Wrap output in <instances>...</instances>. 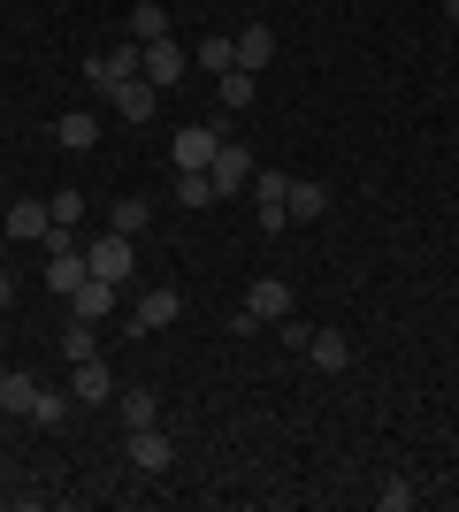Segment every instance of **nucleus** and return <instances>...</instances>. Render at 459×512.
Masks as SVG:
<instances>
[{
    "instance_id": "f257e3e1",
    "label": "nucleus",
    "mask_w": 459,
    "mask_h": 512,
    "mask_svg": "<svg viewBox=\"0 0 459 512\" xmlns=\"http://www.w3.org/2000/svg\"><path fill=\"white\" fill-rule=\"evenodd\" d=\"M138 69H146V46H108V54H92V62H85V85L92 92H115V85H131V77H138Z\"/></svg>"
},
{
    "instance_id": "f03ea898",
    "label": "nucleus",
    "mask_w": 459,
    "mask_h": 512,
    "mask_svg": "<svg viewBox=\"0 0 459 512\" xmlns=\"http://www.w3.org/2000/svg\"><path fill=\"white\" fill-rule=\"evenodd\" d=\"M85 268H92V276H108V283H131L138 276V245L115 230V237H100V245H85Z\"/></svg>"
},
{
    "instance_id": "7ed1b4c3",
    "label": "nucleus",
    "mask_w": 459,
    "mask_h": 512,
    "mask_svg": "<svg viewBox=\"0 0 459 512\" xmlns=\"http://www.w3.org/2000/svg\"><path fill=\"white\" fill-rule=\"evenodd\" d=\"M123 459H131L138 474H169L176 444H169V436H161V428H123Z\"/></svg>"
},
{
    "instance_id": "20e7f679",
    "label": "nucleus",
    "mask_w": 459,
    "mask_h": 512,
    "mask_svg": "<svg viewBox=\"0 0 459 512\" xmlns=\"http://www.w3.org/2000/svg\"><path fill=\"white\" fill-rule=\"evenodd\" d=\"M176 314H184V299H176L169 283H153V291H138V306H131V337H153V329H169Z\"/></svg>"
},
{
    "instance_id": "39448f33",
    "label": "nucleus",
    "mask_w": 459,
    "mask_h": 512,
    "mask_svg": "<svg viewBox=\"0 0 459 512\" xmlns=\"http://www.w3.org/2000/svg\"><path fill=\"white\" fill-rule=\"evenodd\" d=\"M184 69H192V62H184V46H176V39H146V69H138L146 85L169 92V85H184Z\"/></svg>"
},
{
    "instance_id": "423d86ee",
    "label": "nucleus",
    "mask_w": 459,
    "mask_h": 512,
    "mask_svg": "<svg viewBox=\"0 0 459 512\" xmlns=\"http://www.w3.org/2000/svg\"><path fill=\"white\" fill-rule=\"evenodd\" d=\"M69 398H77V406H108V398H115V375H108V360H100V352H92V360H77Z\"/></svg>"
},
{
    "instance_id": "0eeeda50",
    "label": "nucleus",
    "mask_w": 459,
    "mask_h": 512,
    "mask_svg": "<svg viewBox=\"0 0 459 512\" xmlns=\"http://www.w3.org/2000/svg\"><path fill=\"white\" fill-rule=\"evenodd\" d=\"M123 299V283H108V276H85L77 291H69V314L77 321H108V306Z\"/></svg>"
},
{
    "instance_id": "6e6552de",
    "label": "nucleus",
    "mask_w": 459,
    "mask_h": 512,
    "mask_svg": "<svg viewBox=\"0 0 459 512\" xmlns=\"http://www.w3.org/2000/svg\"><path fill=\"white\" fill-rule=\"evenodd\" d=\"M284 214H291V222H322V214H329V184L291 176V184H284Z\"/></svg>"
},
{
    "instance_id": "1a4fd4ad",
    "label": "nucleus",
    "mask_w": 459,
    "mask_h": 512,
    "mask_svg": "<svg viewBox=\"0 0 459 512\" xmlns=\"http://www.w3.org/2000/svg\"><path fill=\"white\" fill-rule=\"evenodd\" d=\"M85 276H92V268H85V245H62V253H46V291H54V299H69V291H77Z\"/></svg>"
},
{
    "instance_id": "9d476101",
    "label": "nucleus",
    "mask_w": 459,
    "mask_h": 512,
    "mask_svg": "<svg viewBox=\"0 0 459 512\" xmlns=\"http://www.w3.org/2000/svg\"><path fill=\"white\" fill-rule=\"evenodd\" d=\"M207 176H215V192H238V184H253V153L222 138V146H215V161H207Z\"/></svg>"
},
{
    "instance_id": "9b49d317",
    "label": "nucleus",
    "mask_w": 459,
    "mask_h": 512,
    "mask_svg": "<svg viewBox=\"0 0 459 512\" xmlns=\"http://www.w3.org/2000/svg\"><path fill=\"white\" fill-rule=\"evenodd\" d=\"M245 314H253V321H284L291 314V283L284 276H261L253 291H245Z\"/></svg>"
},
{
    "instance_id": "f8f14e48",
    "label": "nucleus",
    "mask_w": 459,
    "mask_h": 512,
    "mask_svg": "<svg viewBox=\"0 0 459 512\" xmlns=\"http://www.w3.org/2000/svg\"><path fill=\"white\" fill-rule=\"evenodd\" d=\"M215 146H222V130L184 123V130H176V169H207V161H215Z\"/></svg>"
},
{
    "instance_id": "ddd939ff",
    "label": "nucleus",
    "mask_w": 459,
    "mask_h": 512,
    "mask_svg": "<svg viewBox=\"0 0 459 512\" xmlns=\"http://www.w3.org/2000/svg\"><path fill=\"white\" fill-rule=\"evenodd\" d=\"M39 375H23V367H8V375H0V413H23V421H31V413H39Z\"/></svg>"
},
{
    "instance_id": "4468645a",
    "label": "nucleus",
    "mask_w": 459,
    "mask_h": 512,
    "mask_svg": "<svg viewBox=\"0 0 459 512\" xmlns=\"http://www.w3.org/2000/svg\"><path fill=\"white\" fill-rule=\"evenodd\" d=\"M284 184H291V176H261V169H253V207H261V230L268 237L291 222V214H284Z\"/></svg>"
},
{
    "instance_id": "2eb2a0df",
    "label": "nucleus",
    "mask_w": 459,
    "mask_h": 512,
    "mask_svg": "<svg viewBox=\"0 0 459 512\" xmlns=\"http://www.w3.org/2000/svg\"><path fill=\"white\" fill-rule=\"evenodd\" d=\"M306 360L322 367V375H337V367H352V344H345V329H306Z\"/></svg>"
},
{
    "instance_id": "dca6fc26",
    "label": "nucleus",
    "mask_w": 459,
    "mask_h": 512,
    "mask_svg": "<svg viewBox=\"0 0 459 512\" xmlns=\"http://www.w3.org/2000/svg\"><path fill=\"white\" fill-rule=\"evenodd\" d=\"M108 100H115V115H123V123H146L153 107H161V85H146V77H131V85H115Z\"/></svg>"
},
{
    "instance_id": "f3484780",
    "label": "nucleus",
    "mask_w": 459,
    "mask_h": 512,
    "mask_svg": "<svg viewBox=\"0 0 459 512\" xmlns=\"http://www.w3.org/2000/svg\"><path fill=\"white\" fill-rule=\"evenodd\" d=\"M268 62H276V31H268V23H245V31H238V69L261 77Z\"/></svg>"
},
{
    "instance_id": "a211bd4d",
    "label": "nucleus",
    "mask_w": 459,
    "mask_h": 512,
    "mask_svg": "<svg viewBox=\"0 0 459 512\" xmlns=\"http://www.w3.org/2000/svg\"><path fill=\"white\" fill-rule=\"evenodd\" d=\"M46 230H54V214H46V199H16V207H8V237H23V245H39Z\"/></svg>"
},
{
    "instance_id": "6ab92c4d",
    "label": "nucleus",
    "mask_w": 459,
    "mask_h": 512,
    "mask_svg": "<svg viewBox=\"0 0 459 512\" xmlns=\"http://www.w3.org/2000/svg\"><path fill=\"white\" fill-rule=\"evenodd\" d=\"M54 138H62L69 153L100 146V115H85V107H69V115H54Z\"/></svg>"
},
{
    "instance_id": "aec40b11",
    "label": "nucleus",
    "mask_w": 459,
    "mask_h": 512,
    "mask_svg": "<svg viewBox=\"0 0 459 512\" xmlns=\"http://www.w3.org/2000/svg\"><path fill=\"white\" fill-rule=\"evenodd\" d=\"M115 421H123V428H153V421H161L153 390H115Z\"/></svg>"
},
{
    "instance_id": "412c9836",
    "label": "nucleus",
    "mask_w": 459,
    "mask_h": 512,
    "mask_svg": "<svg viewBox=\"0 0 459 512\" xmlns=\"http://www.w3.org/2000/svg\"><path fill=\"white\" fill-rule=\"evenodd\" d=\"M131 39L146 46V39H169V8H161V0H138L131 8Z\"/></svg>"
},
{
    "instance_id": "4be33fe9",
    "label": "nucleus",
    "mask_w": 459,
    "mask_h": 512,
    "mask_svg": "<svg viewBox=\"0 0 459 512\" xmlns=\"http://www.w3.org/2000/svg\"><path fill=\"white\" fill-rule=\"evenodd\" d=\"M253 92H261V77H253V69H222V107H230V115H245V107H253Z\"/></svg>"
},
{
    "instance_id": "5701e85b",
    "label": "nucleus",
    "mask_w": 459,
    "mask_h": 512,
    "mask_svg": "<svg viewBox=\"0 0 459 512\" xmlns=\"http://www.w3.org/2000/svg\"><path fill=\"white\" fill-rule=\"evenodd\" d=\"M215 199V176L207 169H176V207H207Z\"/></svg>"
},
{
    "instance_id": "b1692460",
    "label": "nucleus",
    "mask_w": 459,
    "mask_h": 512,
    "mask_svg": "<svg viewBox=\"0 0 459 512\" xmlns=\"http://www.w3.org/2000/svg\"><path fill=\"white\" fill-rule=\"evenodd\" d=\"M92 352H100V337H92V321H77V314H69V329H62V360L77 367V360H92Z\"/></svg>"
},
{
    "instance_id": "393cba45",
    "label": "nucleus",
    "mask_w": 459,
    "mask_h": 512,
    "mask_svg": "<svg viewBox=\"0 0 459 512\" xmlns=\"http://www.w3.org/2000/svg\"><path fill=\"white\" fill-rule=\"evenodd\" d=\"M108 222H115L123 237H138V230L153 222V207H146V199H115V207H108Z\"/></svg>"
},
{
    "instance_id": "a878e982",
    "label": "nucleus",
    "mask_w": 459,
    "mask_h": 512,
    "mask_svg": "<svg viewBox=\"0 0 459 512\" xmlns=\"http://www.w3.org/2000/svg\"><path fill=\"white\" fill-rule=\"evenodd\" d=\"M375 505H383V512H406V505H414V482H406V474H383V482H375Z\"/></svg>"
},
{
    "instance_id": "bb28decb",
    "label": "nucleus",
    "mask_w": 459,
    "mask_h": 512,
    "mask_svg": "<svg viewBox=\"0 0 459 512\" xmlns=\"http://www.w3.org/2000/svg\"><path fill=\"white\" fill-rule=\"evenodd\" d=\"M199 69H215V77H222V69H238V39H222V31H215V39L199 46Z\"/></svg>"
},
{
    "instance_id": "cd10ccee",
    "label": "nucleus",
    "mask_w": 459,
    "mask_h": 512,
    "mask_svg": "<svg viewBox=\"0 0 459 512\" xmlns=\"http://www.w3.org/2000/svg\"><path fill=\"white\" fill-rule=\"evenodd\" d=\"M69 421V398L62 390H39V413H31V428H62Z\"/></svg>"
},
{
    "instance_id": "c85d7f7f",
    "label": "nucleus",
    "mask_w": 459,
    "mask_h": 512,
    "mask_svg": "<svg viewBox=\"0 0 459 512\" xmlns=\"http://www.w3.org/2000/svg\"><path fill=\"white\" fill-rule=\"evenodd\" d=\"M46 214H54V222H62V230H69V222H77V214H85V192H69V184H62V192L46 199Z\"/></svg>"
},
{
    "instance_id": "c756f323",
    "label": "nucleus",
    "mask_w": 459,
    "mask_h": 512,
    "mask_svg": "<svg viewBox=\"0 0 459 512\" xmlns=\"http://www.w3.org/2000/svg\"><path fill=\"white\" fill-rule=\"evenodd\" d=\"M0 306H16V276L8 268H0Z\"/></svg>"
},
{
    "instance_id": "7c9ffc66",
    "label": "nucleus",
    "mask_w": 459,
    "mask_h": 512,
    "mask_svg": "<svg viewBox=\"0 0 459 512\" xmlns=\"http://www.w3.org/2000/svg\"><path fill=\"white\" fill-rule=\"evenodd\" d=\"M437 8H444V16H452V23H459V0H437Z\"/></svg>"
}]
</instances>
